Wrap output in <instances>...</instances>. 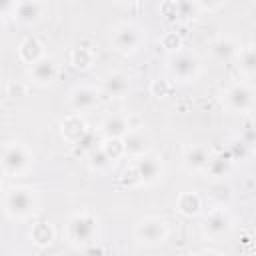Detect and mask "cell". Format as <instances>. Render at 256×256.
Segmentation results:
<instances>
[{
	"label": "cell",
	"mask_w": 256,
	"mask_h": 256,
	"mask_svg": "<svg viewBox=\"0 0 256 256\" xmlns=\"http://www.w3.org/2000/svg\"><path fill=\"white\" fill-rule=\"evenodd\" d=\"M162 46L168 50V54L170 52H176V50L182 48V38L176 32H168V34L162 36Z\"/></svg>",
	"instance_id": "d6a6232c"
},
{
	"label": "cell",
	"mask_w": 256,
	"mask_h": 256,
	"mask_svg": "<svg viewBox=\"0 0 256 256\" xmlns=\"http://www.w3.org/2000/svg\"><path fill=\"white\" fill-rule=\"evenodd\" d=\"M226 150H228V154L232 156V160H234V162L246 160V158L252 154V150L246 146V142H244L240 136H234V138H230V140H228V146H226Z\"/></svg>",
	"instance_id": "83f0119b"
},
{
	"label": "cell",
	"mask_w": 256,
	"mask_h": 256,
	"mask_svg": "<svg viewBox=\"0 0 256 256\" xmlns=\"http://www.w3.org/2000/svg\"><path fill=\"white\" fill-rule=\"evenodd\" d=\"M46 56V50H44V44L38 36L30 34L26 38H22V42L18 44V60L32 66L34 62H38L40 58Z\"/></svg>",
	"instance_id": "ffe728a7"
},
{
	"label": "cell",
	"mask_w": 256,
	"mask_h": 256,
	"mask_svg": "<svg viewBox=\"0 0 256 256\" xmlns=\"http://www.w3.org/2000/svg\"><path fill=\"white\" fill-rule=\"evenodd\" d=\"M166 72L178 84H190L200 74V60L190 50H176L170 52L166 58Z\"/></svg>",
	"instance_id": "5b68a950"
},
{
	"label": "cell",
	"mask_w": 256,
	"mask_h": 256,
	"mask_svg": "<svg viewBox=\"0 0 256 256\" xmlns=\"http://www.w3.org/2000/svg\"><path fill=\"white\" fill-rule=\"evenodd\" d=\"M98 218L88 212V210H78V212H72L66 220V240L70 246L74 248H88L90 244H96L98 242Z\"/></svg>",
	"instance_id": "7a4b0ae2"
},
{
	"label": "cell",
	"mask_w": 256,
	"mask_h": 256,
	"mask_svg": "<svg viewBox=\"0 0 256 256\" xmlns=\"http://www.w3.org/2000/svg\"><path fill=\"white\" fill-rule=\"evenodd\" d=\"M18 0H0V12H2V20H10L14 16Z\"/></svg>",
	"instance_id": "836d02e7"
},
{
	"label": "cell",
	"mask_w": 256,
	"mask_h": 256,
	"mask_svg": "<svg viewBox=\"0 0 256 256\" xmlns=\"http://www.w3.org/2000/svg\"><path fill=\"white\" fill-rule=\"evenodd\" d=\"M240 48V42L232 36H218L208 44V52L216 62H234Z\"/></svg>",
	"instance_id": "e0dca14e"
},
{
	"label": "cell",
	"mask_w": 256,
	"mask_h": 256,
	"mask_svg": "<svg viewBox=\"0 0 256 256\" xmlns=\"http://www.w3.org/2000/svg\"><path fill=\"white\" fill-rule=\"evenodd\" d=\"M68 60H70V66L72 68H76V70H88V68H92L96 56H94V52L88 46H78V48H74L70 52V58Z\"/></svg>",
	"instance_id": "484cf974"
},
{
	"label": "cell",
	"mask_w": 256,
	"mask_h": 256,
	"mask_svg": "<svg viewBox=\"0 0 256 256\" xmlns=\"http://www.w3.org/2000/svg\"><path fill=\"white\" fill-rule=\"evenodd\" d=\"M210 156H212V152H210L208 146H204V144H190V146H186L184 152H182V166H184L188 172L204 174Z\"/></svg>",
	"instance_id": "2e32d148"
},
{
	"label": "cell",
	"mask_w": 256,
	"mask_h": 256,
	"mask_svg": "<svg viewBox=\"0 0 256 256\" xmlns=\"http://www.w3.org/2000/svg\"><path fill=\"white\" fill-rule=\"evenodd\" d=\"M232 166H234V160H232V156L228 154V150L216 152V154L210 156L208 166H206V170H204V176L210 178V180H224V178L232 172Z\"/></svg>",
	"instance_id": "d6986e66"
},
{
	"label": "cell",
	"mask_w": 256,
	"mask_h": 256,
	"mask_svg": "<svg viewBox=\"0 0 256 256\" xmlns=\"http://www.w3.org/2000/svg\"><path fill=\"white\" fill-rule=\"evenodd\" d=\"M202 208H204V202L198 192L186 190V192H180L176 198V210L186 218H194V216L202 214Z\"/></svg>",
	"instance_id": "7402d4cb"
},
{
	"label": "cell",
	"mask_w": 256,
	"mask_h": 256,
	"mask_svg": "<svg viewBox=\"0 0 256 256\" xmlns=\"http://www.w3.org/2000/svg\"><path fill=\"white\" fill-rule=\"evenodd\" d=\"M222 106L230 114H248L256 108V88L248 82H234L222 92Z\"/></svg>",
	"instance_id": "8992f818"
},
{
	"label": "cell",
	"mask_w": 256,
	"mask_h": 256,
	"mask_svg": "<svg viewBox=\"0 0 256 256\" xmlns=\"http://www.w3.org/2000/svg\"><path fill=\"white\" fill-rule=\"evenodd\" d=\"M238 136L246 142V146H248L252 152H256V122H246V124L242 126V130H240Z\"/></svg>",
	"instance_id": "f546056e"
},
{
	"label": "cell",
	"mask_w": 256,
	"mask_h": 256,
	"mask_svg": "<svg viewBox=\"0 0 256 256\" xmlns=\"http://www.w3.org/2000/svg\"><path fill=\"white\" fill-rule=\"evenodd\" d=\"M130 120L126 114H108L100 126H98V134L102 138H124L130 132Z\"/></svg>",
	"instance_id": "ac0fdd59"
},
{
	"label": "cell",
	"mask_w": 256,
	"mask_h": 256,
	"mask_svg": "<svg viewBox=\"0 0 256 256\" xmlns=\"http://www.w3.org/2000/svg\"><path fill=\"white\" fill-rule=\"evenodd\" d=\"M100 146L104 148V152L116 162L122 156H126V148H124V140L122 138H102Z\"/></svg>",
	"instance_id": "f1b7e54d"
},
{
	"label": "cell",
	"mask_w": 256,
	"mask_h": 256,
	"mask_svg": "<svg viewBox=\"0 0 256 256\" xmlns=\"http://www.w3.org/2000/svg\"><path fill=\"white\" fill-rule=\"evenodd\" d=\"M232 228H234V218H232V214L224 206L212 208L202 218V224H200L202 236L208 242H220V240H224L232 232Z\"/></svg>",
	"instance_id": "ba28073f"
},
{
	"label": "cell",
	"mask_w": 256,
	"mask_h": 256,
	"mask_svg": "<svg viewBox=\"0 0 256 256\" xmlns=\"http://www.w3.org/2000/svg\"><path fill=\"white\" fill-rule=\"evenodd\" d=\"M102 92L98 86H88V84H78L74 86L70 92H68V108L72 112H78V114H84V112H92L100 106V100H102Z\"/></svg>",
	"instance_id": "30bf717a"
},
{
	"label": "cell",
	"mask_w": 256,
	"mask_h": 256,
	"mask_svg": "<svg viewBox=\"0 0 256 256\" xmlns=\"http://www.w3.org/2000/svg\"><path fill=\"white\" fill-rule=\"evenodd\" d=\"M236 70L246 76V78H252L256 76V44H248V46H242L236 60Z\"/></svg>",
	"instance_id": "603a6c76"
},
{
	"label": "cell",
	"mask_w": 256,
	"mask_h": 256,
	"mask_svg": "<svg viewBox=\"0 0 256 256\" xmlns=\"http://www.w3.org/2000/svg\"><path fill=\"white\" fill-rule=\"evenodd\" d=\"M42 18H44V4L40 0H18L12 16V20L24 28H32L40 24Z\"/></svg>",
	"instance_id": "4fadbf2b"
},
{
	"label": "cell",
	"mask_w": 256,
	"mask_h": 256,
	"mask_svg": "<svg viewBox=\"0 0 256 256\" xmlns=\"http://www.w3.org/2000/svg\"><path fill=\"white\" fill-rule=\"evenodd\" d=\"M168 222L160 216H144L134 226V238L138 244L156 248L168 240Z\"/></svg>",
	"instance_id": "52a82bcc"
},
{
	"label": "cell",
	"mask_w": 256,
	"mask_h": 256,
	"mask_svg": "<svg viewBox=\"0 0 256 256\" xmlns=\"http://www.w3.org/2000/svg\"><path fill=\"white\" fill-rule=\"evenodd\" d=\"M58 74H60V66H58L56 58L48 56V54L44 58H40L38 62H34L32 66H28V80L40 88L52 86L58 80Z\"/></svg>",
	"instance_id": "8fae6325"
},
{
	"label": "cell",
	"mask_w": 256,
	"mask_h": 256,
	"mask_svg": "<svg viewBox=\"0 0 256 256\" xmlns=\"http://www.w3.org/2000/svg\"><path fill=\"white\" fill-rule=\"evenodd\" d=\"M86 160H88L90 170L96 172V174H106V172L112 168V164H114V160L104 152L102 146H94V148H90L88 154H86Z\"/></svg>",
	"instance_id": "d4e9b609"
},
{
	"label": "cell",
	"mask_w": 256,
	"mask_h": 256,
	"mask_svg": "<svg viewBox=\"0 0 256 256\" xmlns=\"http://www.w3.org/2000/svg\"><path fill=\"white\" fill-rule=\"evenodd\" d=\"M114 4H120V6H130V4H138L140 0H112Z\"/></svg>",
	"instance_id": "d590c367"
},
{
	"label": "cell",
	"mask_w": 256,
	"mask_h": 256,
	"mask_svg": "<svg viewBox=\"0 0 256 256\" xmlns=\"http://www.w3.org/2000/svg\"><path fill=\"white\" fill-rule=\"evenodd\" d=\"M28 238H30L32 244H36L38 248H46V246H50V244L54 242L56 232H54V228H52L50 222H46V220H38V222H34V224L30 226Z\"/></svg>",
	"instance_id": "cb8c5ba5"
},
{
	"label": "cell",
	"mask_w": 256,
	"mask_h": 256,
	"mask_svg": "<svg viewBox=\"0 0 256 256\" xmlns=\"http://www.w3.org/2000/svg\"><path fill=\"white\" fill-rule=\"evenodd\" d=\"M132 166L136 168V174L140 178V188L142 186H154L162 180L164 176V160L160 154L148 150L136 158H132Z\"/></svg>",
	"instance_id": "9c48e42d"
},
{
	"label": "cell",
	"mask_w": 256,
	"mask_h": 256,
	"mask_svg": "<svg viewBox=\"0 0 256 256\" xmlns=\"http://www.w3.org/2000/svg\"><path fill=\"white\" fill-rule=\"evenodd\" d=\"M146 42V32L134 22H120L110 32V46L122 56H132L142 50Z\"/></svg>",
	"instance_id": "277c9868"
},
{
	"label": "cell",
	"mask_w": 256,
	"mask_h": 256,
	"mask_svg": "<svg viewBox=\"0 0 256 256\" xmlns=\"http://www.w3.org/2000/svg\"><path fill=\"white\" fill-rule=\"evenodd\" d=\"M122 140H124L126 156H128L130 160L150 150V136H148L142 128H130V132H128Z\"/></svg>",
	"instance_id": "44dd1931"
},
{
	"label": "cell",
	"mask_w": 256,
	"mask_h": 256,
	"mask_svg": "<svg viewBox=\"0 0 256 256\" xmlns=\"http://www.w3.org/2000/svg\"><path fill=\"white\" fill-rule=\"evenodd\" d=\"M160 10L166 20H182V22L196 18L198 12H202L196 0H164Z\"/></svg>",
	"instance_id": "9a60e30c"
},
{
	"label": "cell",
	"mask_w": 256,
	"mask_h": 256,
	"mask_svg": "<svg viewBox=\"0 0 256 256\" xmlns=\"http://www.w3.org/2000/svg\"><path fill=\"white\" fill-rule=\"evenodd\" d=\"M88 134V124L78 112H70L60 120V136L68 144H80Z\"/></svg>",
	"instance_id": "5bb4252c"
},
{
	"label": "cell",
	"mask_w": 256,
	"mask_h": 256,
	"mask_svg": "<svg viewBox=\"0 0 256 256\" xmlns=\"http://www.w3.org/2000/svg\"><path fill=\"white\" fill-rule=\"evenodd\" d=\"M150 92H152V96H156V98H166V96L172 94V82L158 78V80H154V82L150 84Z\"/></svg>",
	"instance_id": "1f68e13d"
},
{
	"label": "cell",
	"mask_w": 256,
	"mask_h": 256,
	"mask_svg": "<svg viewBox=\"0 0 256 256\" xmlns=\"http://www.w3.org/2000/svg\"><path fill=\"white\" fill-rule=\"evenodd\" d=\"M38 190L30 186H4L2 190V212L12 222H24L38 210Z\"/></svg>",
	"instance_id": "6da1fadb"
},
{
	"label": "cell",
	"mask_w": 256,
	"mask_h": 256,
	"mask_svg": "<svg viewBox=\"0 0 256 256\" xmlns=\"http://www.w3.org/2000/svg\"><path fill=\"white\" fill-rule=\"evenodd\" d=\"M196 2L202 12H216L218 8L224 6V0H196Z\"/></svg>",
	"instance_id": "e575fe53"
},
{
	"label": "cell",
	"mask_w": 256,
	"mask_h": 256,
	"mask_svg": "<svg viewBox=\"0 0 256 256\" xmlns=\"http://www.w3.org/2000/svg\"><path fill=\"white\" fill-rule=\"evenodd\" d=\"M208 196L216 206H226L232 198V186L226 184L224 180H212V186L208 190Z\"/></svg>",
	"instance_id": "4316f807"
},
{
	"label": "cell",
	"mask_w": 256,
	"mask_h": 256,
	"mask_svg": "<svg viewBox=\"0 0 256 256\" xmlns=\"http://www.w3.org/2000/svg\"><path fill=\"white\" fill-rule=\"evenodd\" d=\"M98 88L104 98H120L132 90V76L122 70H110L100 76Z\"/></svg>",
	"instance_id": "7c38bea8"
},
{
	"label": "cell",
	"mask_w": 256,
	"mask_h": 256,
	"mask_svg": "<svg viewBox=\"0 0 256 256\" xmlns=\"http://www.w3.org/2000/svg\"><path fill=\"white\" fill-rule=\"evenodd\" d=\"M0 166H2V174L6 180H18V178H24L32 170L34 156L24 142L8 140L2 146Z\"/></svg>",
	"instance_id": "3957f363"
},
{
	"label": "cell",
	"mask_w": 256,
	"mask_h": 256,
	"mask_svg": "<svg viewBox=\"0 0 256 256\" xmlns=\"http://www.w3.org/2000/svg\"><path fill=\"white\" fill-rule=\"evenodd\" d=\"M120 182H122L124 186H128V188H140V178H138L136 168L132 166V162L122 170V174H120Z\"/></svg>",
	"instance_id": "4dcf8cb0"
}]
</instances>
